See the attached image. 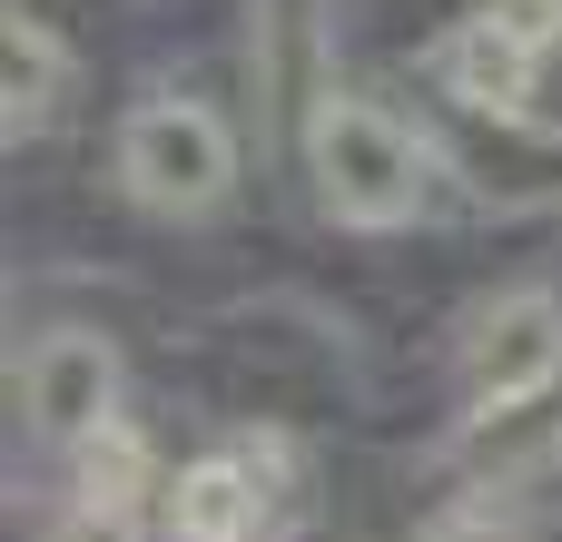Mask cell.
Here are the masks:
<instances>
[{
  "mask_svg": "<svg viewBox=\"0 0 562 542\" xmlns=\"http://www.w3.org/2000/svg\"><path fill=\"white\" fill-rule=\"evenodd\" d=\"M59 99H69V49L40 10L10 0V138H40L59 118Z\"/></svg>",
  "mask_w": 562,
  "mask_h": 542,
  "instance_id": "7",
  "label": "cell"
},
{
  "mask_svg": "<svg viewBox=\"0 0 562 542\" xmlns=\"http://www.w3.org/2000/svg\"><path fill=\"white\" fill-rule=\"evenodd\" d=\"M148 484H158V464H148V434H138V425H99V434L79 444V504H99V513H138Z\"/></svg>",
  "mask_w": 562,
  "mask_h": 542,
  "instance_id": "8",
  "label": "cell"
},
{
  "mask_svg": "<svg viewBox=\"0 0 562 542\" xmlns=\"http://www.w3.org/2000/svg\"><path fill=\"white\" fill-rule=\"evenodd\" d=\"M464 375H474V415H514V405H533V395H553L562 385V306L543 286H514V296H494L484 316H474V336H464Z\"/></svg>",
  "mask_w": 562,
  "mask_h": 542,
  "instance_id": "3",
  "label": "cell"
},
{
  "mask_svg": "<svg viewBox=\"0 0 562 542\" xmlns=\"http://www.w3.org/2000/svg\"><path fill=\"white\" fill-rule=\"evenodd\" d=\"M119 188L148 217H207L237 188V138L207 99H138L119 118Z\"/></svg>",
  "mask_w": 562,
  "mask_h": 542,
  "instance_id": "2",
  "label": "cell"
},
{
  "mask_svg": "<svg viewBox=\"0 0 562 542\" xmlns=\"http://www.w3.org/2000/svg\"><path fill=\"white\" fill-rule=\"evenodd\" d=\"M306 168H316L326 217L346 227H405L425 207V138L356 89H326L306 109Z\"/></svg>",
  "mask_w": 562,
  "mask_h": 542,
  "instance_id": "1",
  "label": "cell"
},
{
  "mask_svg": "<svg viewBox=\"0 0 562 542\" xmlns=\"http://www.w3.org/2000/svg\"><path fill=\"white\" fill-rule=\"evenodd\" d=\"M445 89L464 99V109H484V118H533V79H543V49H524L514 30H494L484 10L445 39Z\"/></svg>",
  "mask_w": 562,
  "mask_h": 542,
  "instance_id": "6",
  "label": "cell"
},
{
  "mask_svg": "<svg viewBox=\"0 0 562 542\" xmlns=\"http://www.w3.org/2000/svg\"><path fill=\"white\" fill-rule=\"evenodd\" d=\"M109 405H119V355H109V336L49 326V336L20 355V415H30L40 444H89L99 425H119Z\"/></svg>",
  "mask_w": 562,
  "mask_h": 542,
  "instance_id": "4",
  "label": "cell"
},
{
  "mask_svg": "<svg viewBox=\"0 0 562 542\" xmlns=\"http://www.w3.org/2000/svg\"><path fill=\"white\" fill-rule=\"evenodd\" d=\"M484 20L514 30L524 49H553V39H562V0H484Z\"/></svg>",
  "mask_w": 562,
  "mask_h": 542,
  "instance_id": "9",
  "label": "cell"
},
{
  "mask_svg": "<svg viewBox=\"0 0 562 542\" xmlns=\"http://www.w3.org/2000/svg\"><path fill=\"white\" fill-rule=\"evenodd\" d=\"M59 542H138V513H99V504H69Z\"/></svg>",
  "mask_w": 562,
  "mask_h": 542,
  "instance_id": "10",
  "label": "cell"
},
{
  "mask_svg": "<svg viewBox=\"0 0 562 542\" xmlns=\"http://www.w3.org/2000/svg\"><path fill=\"white\" fill-rule=\"evenodd\" d=\"M168 533L178 542H267L277 533V494L257 454H198L168 484Z\"/></svg>",
  "mask_w": 562,
  "mask_h": 542,
  "instance_id": "5",
  "label": "cell"
}]
</instances>
